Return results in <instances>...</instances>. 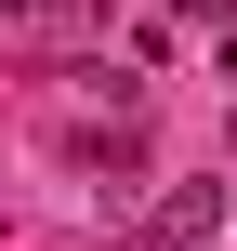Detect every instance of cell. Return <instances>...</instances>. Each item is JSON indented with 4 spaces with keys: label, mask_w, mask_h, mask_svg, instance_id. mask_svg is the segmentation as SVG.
Listing matches in <instances>:
<instances>
[{
    "label": "cell",
    "mask_w": 237,
    "mask_h": 251,
    "mask_svg": "<svg viewBox=\"0 0 237 251\" xmlns=\"http://www.w3.org/2000/svg\"><path fill=\"white\" fill-rule=\"evenodd\" d=\"M211 225H224V185H211V172H185V185H158L106 251H211Z\"/></svg>",
    "instance_id": "obj_1"
},
{
    "label": "cell",
    "mask_w": 237,
    "mask_h": 251,
    "mask_svg": "<svg viewBox=\"0 0 237 251\" xmlns=\"http://www.w3.org/2000/svg\"><path fill=\"white\" fill-rule=\"evenodd\" d=\"M172 13H198V26H211V13H224V0H172Z\"/></svg>",
    "instance_id": "obj_2"
}]
</instances>
